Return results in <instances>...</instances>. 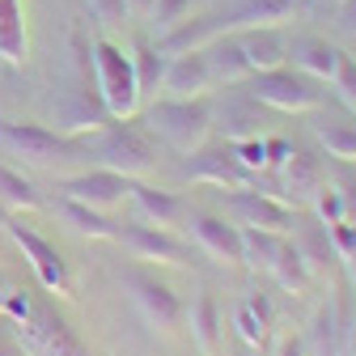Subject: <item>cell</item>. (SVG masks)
<instances>
[{"instance_id":"6da1fadb","label":"cell","mask_w":356,"mask_h":356,"mask_svg":"<svg viewBox=\"0 0 356 356\" xmlns=\"http://www.w3.org/2000/svg\"><path fill=\"white\" fill-rule=\"evenodd\" d=\"M0 149L30 170H60L85 157V140L64 136V131L42 123H9V119H0Z\"/></svg>"},{"instance_id":"7a4b0ae2","label":"cell","mask_w":356,"mask_h":356,"mask_svg":"<svg viewBox=\"0 0 356 356\" xmlns=\"http://www.w3.org/2000/svg\"><path fill=\"white\" fill-rule=\"evenodd\" d=\"M89 56H94V89H98L106 115L131 119L140 111V85H136V68H131V51H123L111 38H94Z\"/></svg>"},{"instance_id":"3957f363","label":"cell","mask_w":356,"mask_h":356,"mask_svg":"<svg viewBox=\"0 0 356 356\" xmlns=\"http://www.w3.org/2000/svg\"><path fill=\"white\" fill-rule=\"evenodd\" d=\"M85 153H94L98 165L123 174V178H145L157 161V149L131 119H111L102 131L85 136Z\"/></svg>"},{"instance_id":"277c9868","label":"cell","mask_w":356,"mask_h":356,"mask_svg":"<svg viewBox=\"0 0 356 356\" xmlns=\"http://www.w3.org/2000/svg\"><path fill=\"white\" fill-rule=\"evenodd\" d=\"M149 127L170 149L195 153L212 131V106L208 98H157L149 106Z\"/></svg>"},{"instance_id":"5b68a950","label":"cell","mask_w":356,"mask_h":356,"mask_svg":"<svg viewBox=\"0 0 356 356\" xmlns=\"http://www.w3.org/2000/svg\"><path fill=\"white\" fill-rule=\"evenodd\" d=\"M250 98L272 106V111H284V115H305V111H318L323 106V89H314L305 72L297 68H267V72H250Z\"/></svg>"},{"instance_id":"8992f818","label":"cell","mask_w":356,"mask_h":356,"mask_svg":"<svg viewBox=\"0 0 356 356\" xmlns=\"http://www.w3.org/2000/svg\"><path fill=\"white\" fill-rule=\"evenodd\" d=\"M17 335L30 356H89L85 343L76 339V331L64 323V314H56V305L30 301V314L17 323Z\"/></svg>"},{"instance_id":"52a82bcc","label":"cell","mask_w":356,"mask_h":356,"mask_svg":"<svg viewBox=\"0 0 356 356\" xmlns=\"http://www.w3.org/2000/svg\"><path fill=\"white\" fill-rule=\"evenodd\" d=\"M5 229H9V238H13V246L22 250V259L34 267V276H38V284L47 289V293H60V297H72V280H68V263L60 259V250L42 238V234H34L30 225H22V216L17 212H9V220H5Z\"/></svg>"},{"instance_id":"ba28073f","label":"cell","mask_w":356,"mask_h":356,"mask_svg":"<svg viewBox=\"0 0 356 356\" xmlns=\"http://www.w3.org/2000/svg\"><path fill=\"white\" fill-rule=\"evenodd\" d=\"M127 289H131V301H136L140 318H145L149 327H157V331H165V335L183 327L187 305L178 301V293H174L165 280L145 276V272H127Z\"/></svg>"},{"instance_id":"9c48e42d","label":"cell","mask_w":356,"mask_h":356,"mask_svg":"<svg viewBox=\"0 0 356 356\" xmlns=\"http://www.w3.org/2000/svg\"><path fill=\"white\" fill-rule=\"evenodd\" d=\"M187 174L191 183H204V187H220V191H242L254 183V174L234 157V145H200L195 153H187Z\"/></svg>"},{"instance_id":"30bf717a","label":"cell","mask_w":356,"mask_h":356,"mask_svg":"<svg viewBox=\"0 0 356 356\" xmlns=\"http://www.w3.org/2000/svg\"><path fill=\"white\" fill-rule=\"evenodd\" d=\"M229 212H234V225H250V229L289 234L297 225V212L280 195H263V191H250V187L229 195Z\"/></svg>"},{"instance_id":"8fae6325","label":"cell","mask_w":356,"mask_h":356,"mask_svg":"<svg viewBox=\"0 0 356 356\" xmlns=\"http://www.w3.org/2000/svg\"><path fill=\"white\" fill-rule=\"evenodd\" d=\"M352 297L335 293L331 301H323L309 318V348L314 356H343L348 352V331H352Z\"/></svg>"},{"instance_id":"7c38bea8","label":"cell","mask_w":356,"mask_h":356,"mask_svg":"<svg viewBox=\"0 0 356 356\" xmlns=\"http://www.w3.org/2000/svg\"><path fill=\"white\" fill-rule=\"evenodd\" d=\"M127 187H131V178L98 165V170H85V174H72L60 183L64 200H76V204H89V208H98V212H111L127 200Z\"/></svg>"},{"instance_id":"4fadbf2b","label":"cell","mask_w":356,"mask_h":356,"mask_svg":"<svg viewBox=\"0 0 356 356\" xmlns=\"http://www.w3.org/2000/svg\"><path fill=\"white\" fill-rule=\"evenodd\" d=\"M187 225H191V242L212 263H242V229L234 220L212 216V212H191Z\"/></svg>"},{"instance_id":"5bb4252c","label":"cell","mask_w":356,"mask_h":356,"mask_svg":"<svg viewBox=\"0 0 356 356\" xmlns=\"http://www.w3.org/2000/svg\"><path fill=\"white\" fill-rule=\"evenodd\" d=\"M115 242H123V250H127L131 259H145V263H183V259H187V246L178 242L170 229L145 225V220H136V225L119 229Z\"/></svg>"},{"instance_id":"9a60e30c","label":"cell","mask_w":356,"mask_h":356,"mask_svg":"<svg viewBox=\"0 0 356 356\" xmlns=\"http://www.w3.org/2000/svg\"><path fill=\"white\" fill-rule=\"evenodd\" d=\"M327 183V174H323V161L314 153H301L293 149L284 161H280V191H284V204L297 208V204H314L318 187Z\"/></svg>"},{"instance_id":"2e32d148","label":"cell","mask_w":356,"mask_h":356,"mask_svg":"<svg viewBox=\"0 0 356 356\" xmlns=\"http://www.w3.org/2000/svg\"><path fill=\"white\" fill-rule=\"evenodd\" d=\"M212 85L204 47L200 51H183L165 60V76H161V98H204Z\"/></svg>"},{"instance_id":"e0dca14e","label":"cell","mask_w":356,"mask_h":356,"mask_svg":"<svg viewBox=\"0 0 356 356\" xmlns=\"http://www.w3.org/2000/svg\"><path fill=\"white\" fill-rule=\"evenodd\" d=\"M127 200H131L136 220L157 225V229H170V225H178V220L187 216V204L178 200L174 191H157V187H149V183H136V178H131V187H127Z\"/></svg>"},{"instance_id":"ac0fdd59","label":"cell","mask_w":356,"mask_h":356,"mask_svg":"<svg viewBox=\"0 0 356 356\" xmlns=\"http://www.w3.org/2000/svg\"><path fill=\"white\" fill-rule=\"evenodd\" d=\"M297 0H238L234 9L216 13L225 34H238V30H254V26H280L289 17H297Z\"/></svg>"},{"instance_id":"d6986e66","label":"cell","mask_w":356,"mask_h":356,"mask_svg":"<svg viewBox=\"0 0 356 356\" xmlns=\"http://www.w3.org/2000/svg\"><path fill=\"white\" fill-rule=\"evenodd\" d=\"M289 60L309 81H331L335 68H339V60H343V51L335 47V42H327L323 34H297L289 42Z\"/></svg>"},{"instance_id":"ffe728a7","label":"cell","mask_w":356,"mask_h":356,"mask_svg":"<svg viewBox=\"0 0 356 356\" xmlns=\"http://www.w3.org/2000/svg\"><path fill=\"white\" fill-rule=\"evenodd\" d=\"M242 42V56L250 64V72H267V68H280L289 60V38L280 34V26H254V30H238Z\"/></svg>"},{"instance_id":"44dd1931","label":"cell","mask_w":356,"mask_h":356,"mask_svg":"<svg viewBox=\"0 0 356 356\" xmlns=\"http://www.w3.org/2000/svg\"><path fill=\"white\" fill-rule=\"evenodd\" d=\"M30 60V34L17 0H0V68H22Z\"/></svg>"},{"instance_id":"7402d4cb","label":"cell","mask_w":356,"mask_h":356,"mask_svg":"<svg viewBox=\"0 0 356 356\" xmlns=\"http://www.w3.org/2000/svg\"><path fill=\"white\" fill-rule=\"evenodd\" d=\"M204 60H208L212 81L238 85V81H246V76H250V64H246V56H242L238 34H216L208 47H204Z\"/></svg>"},{"instance_id":"603a6c76","label":"cell","mask_w":356,"mask_h":356,"mask_svg":"<svg viewBox=\"0 0 356 356\" xmlns=\"http://www.w3.org/2000/svg\"><path fill=\"white\" fill-rule=\"evenodd\" d=\"M272 323H276V309L263 293H246L238 305H234V327L238 335L250 343V348H263L267 335H272Z\"/></svg>"},{"instance_id":"cb8c5ba5","label":"cell","mask_w":356,"mask_h":356,"mask_svg":"<svg viewBox=\"0 0 356 356\" xmlns=\"http://www.w3.org/2000/svg\"><path fill=\"white\" fill-rule=\"evenodd\" d=\"M297 250H301V259H305V267H309V276L314 280H327V276H335V267H339V254H335V246H331V234H327V225L323 220H314V225H305L297 238Z\"/></svg>"},{"instance_id":"d4e9b609","label":"cell","mask_w":356,"mask_h":356,"mask_svg":"<svg viewBox=\"0 0 356 356\" xmlns=\"http://www.w3.org/2000/svg\"><path fill=\"white\" fill-rule=\"evenodd\" d=\"M183 323H191V339L204 356H220V305H216L212 293H200L191 301Z\"/></svg>"},{"instance_id":"484cf974","label":"cell","mask_w":356,"mask_h":356,"mask_svg":"<svg viewBox=\"0 0 356 356\" xmlns=\"http://www.w3.org/2000/svg\"><path fill=\"white\" fill-rule=\"evenodd\" d=\"M60 216H64V225L72 229V234H81V238H98V242H115L119 238V225L106 216V212H98V208H89V204H76V200H64L60 204Z\"/></svg>"},{"instance_id":"4316f807","label":"cell","mask_w":356,"mask_h":356,"mask_svg":"<svg viewBox=\"0 0 356 356\" xmlns=\"http://www.w3.org/2000/svg\"><path fill=\"white\" fill-rule=\"evenodd\" d=\"M0 208H9V212H38L42 208V195L38 187L30 183V178L13 165H0Z\"/></svg>"},{"instance_id":"83f0119b","label":"cell","mask_w":356,"mask_h":356,"mask_svg":"<svg viewBox=\"0 0 356 356\" xmlns=\"http://www.w3.org/2000/svg\"><path fill=\"white\" fill-rule=\"evenodd\" d=\"M242 229V263L250 272H272V263L280 254V242L284 234H272V229H250V225H238Z\"/></svg>"},{"instance_id":"f1b7e54d","label":"cell","mask_w":356,"mask_h":356,"mask_svg":"<svg viewBox=\"0 0 356 356\" xmlns=\"http://www.w3.org/2000/svg\"><path fill=\"white\" fill-rule=\"evenodd\" d=\"M272 276H276V284L284 293H305L309 284H314V276H309V267H305V259H301V250H297L293 238L280 242V254L272 263Z\"/></svg>"},{"instance_id":"f546056e","label":"cell","mask_w":356,"mask_h":356,"mask_svg":"<svg viewBox=\"0 0 356 356\" xmlns=\"http://www.w3.org/2000/svg\"><path fill=\"white\" fill-rule=\"evenodd\" d=\"M318 140L339 165H356V119H327V123H318Z\"/></svg>"},{"instance_id":"4dcf8cb0","label":"cell","mask_w":356,"mask_h":356,"mask_svg":"<svg viewBox=\"0 0 356 356\" xmlns=\"http://www.w3.org/2000/svg\"><path fill=\"white\" fill-rule=\"evenodd\" d=\"M165 60H170V56H161V51L153 47V42H136V47H131V68H136L140 98H145V94H157V89H161Z\"/></svg>"},{"instance_id":"1f68e13d","label":"cell","mask_w":356,"mask_h":356,"mask_svg":"<svg viewBox=\"0 0 356 356\" xmlns=\"http://www.w3.org/2000/svg\"><path fill=\"white\" fill-rule=\"evenodd\" d=\"M314 212H318V220L323 225H339V220H348V208H343V195H339V187H318V195H314Z\"/></svg>"},{"instance_id":"d6a6232c","label":"cell","mask_w":356,"mask_h":356,"mask_svg":"<svg viewBox=\"0 0 356 356\" xmlns=\"http://www.w3.org/2000/svg\"><path fill=\"white\" fill-rule=\"evenodd\" d=\"M183 17H191V0H157L153 13H149V22L157 26V34L170 30V26H178Z\"/></svg>"},{"instance_id":"836d02e7","label":"cell","mask_w":356,"mask_h":356,"mask_svg":"<svg viewBox=\"0 0 356 356\" xmlns=\"http://www.w3.org/2000/svg\"><path fill=\"white\" fill-rule=\"evenodd\" d=\"M234 157L250 170V174H259V170H267V145L259 140V136H246V140H234Z\"/></svg>"},{"instance_id":"e575fe53","label":"cell","mask_w":356,"mask_h":356,"mask_svg":"<svg viewBox=\"0 0 356 356\" xmlns=\"http://www.w3.org/2000/svg\"><path fill=\"white\" fill-rule=\"evenodd\" d=\"M331 81H335V89H339V102L356 115V60H348V56H343Z\"/></svg>"},{"instance_id":"d590c367","label":"cell","mask_w":356,"mask_h":356,"mask_svg":"<svg viewBox=\"0 0 356 356\" xmlns=\"http://www.w3.org/2000/svg\"><path fill=\"white\" fill-rule=\"evenodd\" d=\"M89 13H94V22L106 26V30L127 22V5H123V0H89Z\"/></svg>"},{"instance_id":"8d00e7d4","label":"cell","mask_w":356,"mask_h":356,"mask_svg":"<svg viewBox=\"0 0 356 356\" xmlns=\"http://www.w3.org/2000/svg\"><path fill=\"white\" fill-rule=\"evenodd\" d=\"M335 22L343 34H356V0H339L335 5Z\"/></svg>"},{"instance_id":"74e56055","label":"cell","mask_w":356,"mask_h":356,"mask_svg":"<svg viewBox=\"0 0 356 356\" xmlns=\"http://www.w3.org/2000/svg\"><path fill=\"white\" fill-rule=\"evenodd\" d=\"M272 356H305V339H297V335H280L276 348H272Z\"/></svg>"},{"instance_id":"f35d334b","label":"cell","mask_w":356,"mask_h":356,"mask_svg":"<svg viewBox=\"0 0 356 356\" xmlns=\"http://www.w3.org/2000/svg\"><path fill=\"white\" fill-rule=\"evenodd\" d=\"M263 145H267V165H280V161L293 153V145H289V140H263Z\"/></svg>"},{"instance_id":"ab89813d","label":"cell","mask_w":356,"mask_h":356,"mask_svg":"<svg viewBox=\"0 0 356 356\" xmlns=\"http://www.w3.org/2000/svg\"><path fill=\"white\" fill-rule=\"evenodd\" d=\"M123 5H127V17H149L157 0H123Z\"/></svg>"},{"instance_id":"60d3db41","label":"cell","mask_w":356,"mask_h":356,"mask_svg":"<svg viewBox=\"0 0 356 356\" xmlns=\"http://www.w3.org/2000/svg\"><path fill=\"white\" fill-rule=\"evenodd\" d=\"M0 356H30L22 343H13V339H5V335H0Z\"/></svg>"},{"instance_id":"b9f144b4","label":"cell","mask_w":356,"mask_h":356,"mask_svg":"<svg viewBox=\"0 0 356 356\" xmlns=\"http://www.w3.org/2000/svg\"><path fill=\"white\" fill-rule=\"evenodd\" d=\"M9 297H13V284L5 280V272H0V314L9 309Z\"/></svg>"},{"instance_id":"7bdbcfd3","label":"cell","mask_w":356,"mask_h":356,"mask_svg":"<svg viewBox=\"0 0 356 356\" xmlns=\"http://www.w3.org/2000/svg\"><path fill=\"white\" fill-rule=\"evenodd\" d=\"M343 356H356V318H352V331H348V352Z\"/></svg>"},{"instance_id":"ee69618b","label":"cell","mask_w":356,"mask_h":356,"mask_svg":"<svg viewBox=\"0 0 356 356\" xmlns=\"http://www.w3.org/2000/svg\"><path fill=\"white\" fill-rule=\"evenodd\" d=\"M331 5H339V0H331Z\"/></svg>"}]
</instances>
